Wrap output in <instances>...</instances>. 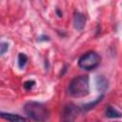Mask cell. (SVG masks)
I'll return each mask as SVG.
<instances>
[{"instance_id":"obj_3","label":"cell","mask_w":122,"mask_h":122,"mask_svg":"<svg viewBox=\"0 0 122 122\" xmlns=\"http://www.w3.org/2000/svg\"><path fill=\"white\" fill-rule=\"evenodd\" d=\"M100 63V56L94 51H89L79 58L78 65L81 69L91 71L95 69Z\"/></svg>"},{"instance_id":"obj_7","label":"cell","mask_w":122,"mask_h":122,"mask_svg":"<svg viewBox=\"0 0 122 122\" xmlns=\"http://www.w3.org/2000/svg\"><path fill=\"white\" fill-rule=\"evenodd\" d=\"M105 114L109 118H119V117H121V112H118L117 110H115L114 108H112V106H107V108L105 110Z\"/></svg>"},{"instance_id":"obj_10","label":"cell","mask_w":122,"mask_h":122,"mask_svg":"<svg viewBox=\"0 0 122 122\" xmlns=\"http://www.w3.org/2000/svg\"><path fill=\"white\" fill-rule=\"evenodd\" d=\"M102 98H103V95H100V97H98L95 101H93V102H91V103H88V104L84 105V106H83V107H84V110H90V109L93 108L97 103H99V102L102 100Z\"/></svg>"},{"instance_id":"obj_12","label":"cell","mask_w":122,"mask_h":122,"mask_svg":"<svg viewBox=\"0 0 122 122\" xmlns=\"http://www.w3.org/2000/svg\"><path fill=\"white\" fill-rule=\"evenodd\" d=\"M9 49V44L8 43H0V55H3Z\"/></svg>"},{"instance_id":"obj_9","label":"cell","mask_w":122,"mask_h":122,"mask_svg":"<svg viewBox=\"0 0 122 122\" xmlns=\"http://www.w3.org/2000/svg\"><path fill=\"white\" fill-rule=\"evenodd\" d=\"M27 61H28V56L24 53H19L18 54V66L20 69H23L25 67V65L27 64Z\"/></svg>"},{"instance_id":"obj_8","label":"cell","mask_w":122,"mask_h":122,"mask_svg":"<svg viewBox=\"0 0 122 122\" xmlns=\"http://www.w3.org/2000/svg\"><path fill=\"white\" fill-rule=\"evenodd\" d=\"M96 87L99 91L104 92L108 88V81L103 76H97L96 77Z\"/></svg>"},{"instance_id":"obj_13","label":"cell","mask_w":122,"mask_h":122,"mask_svg":"<svg viewBox=\"0 0 122 122\" xmlns=\"http://www.w3.org/2000/svg\"><path fill=\"white\" fill-rule=\"evenodd\" d=\"M49 41L50 40V38L48 37V36H41V37H39L38 38V41Z\"/></svg>"},{"instance_id":"obj_1","label":"cell","mask_w":122,"mask_h":122,"mask_svg":"<svg viewBox=\"0 0 122 122\" xmlns=\"http://www.w3.org/2000/svg\"><path fill=\"white\" fill-rule=\"evenodd\" d=\"M24 111L30 118L37 122L45 121L50 116L49 109L42 103L35 101L27 102L24 106Z\"/></svg>"},{"instance_id":"obj_4","label":"cell","mask_w":122,"mask_h":122,"mask_svg":"<svg viewBox=\"0 0 122 122\" xmlns=\"http://www.w3.org/2000/svg\"><path fill=\"white\" fill-rule=\"evenodd\" d=\"M80 110L77 106H75L74 104H68L65 109H64V120L65 122H72L76 116L79 114Z\"/></svg>"},{"instance_id":"obj_6","label":"cell","mask_w":122,"mask_h":122,"mask_svg":"<svg viewBox=\"0 0 122 122\" xmlns=\"http://www.w3.org/2000/svg\"><path fill=\"white\" fill-rule=\"evenodd\" d=\"M0 117L8 120L9 122H30L24 116H21L15 113H10V112H0Z\"/></svg>"},{"instance_id":"obj_2","label":"cell","mask_w":122,"mask_h":122,"mask_svg":"<svg viewBox=\"0 0 122 122\" xmlns=\"http://www.w3.org/2000/svg\"><path fill=\"white\" fill-rule=\"evenodd\" d=\"M90 84L88 75H79L74 77L68 88V92L72 97H83L89 93Z\"/></svg>"},{"instance_id":"obj_5","label":"cell","mask_w":122,"mask_h":122,"mask_svg":"<svg viewBox=\"0 0 122 122\" xmlns=\"http://www.w3.org/2000/svg\"><path fill=\"white\" fill-rule=\"evenodd\" d=\"M85 23H86V17H85V15L82 12L75 11L74 12V15H73V27L77 30H81L85 27Z\"/></svg>"},{"instance_id":"obj_14","label":"cell","mask_w":122,"mask_h":122,"mask_svg":"<svg viewBox=\"0 0 122 122\" xmlns=\"http://www.w3.org/2000/svg\"><path fill=\"white\" fill-rule=\"evenodd\" d=\"M56 12H57V14H58V16H59V17H61V16H62V12H61L59 10H56Z\"/></svg>"},{"instance_id":"obj_11","label":"cell","mask_w":122,"mask_h":122,"mask_svg":"<svg viewBox=\"0 0 122 122\" xmlns=\"http://www.w3.org/2000/svg\"><path fill=\"white\" fill-rule=\"evenodd\" d=\"M34 84H35V81H33V80H28V81H26V82L23 84V86H24L25 90L30 91V89H32V87L34 86Z\"/></svg>"}]
</instances>
